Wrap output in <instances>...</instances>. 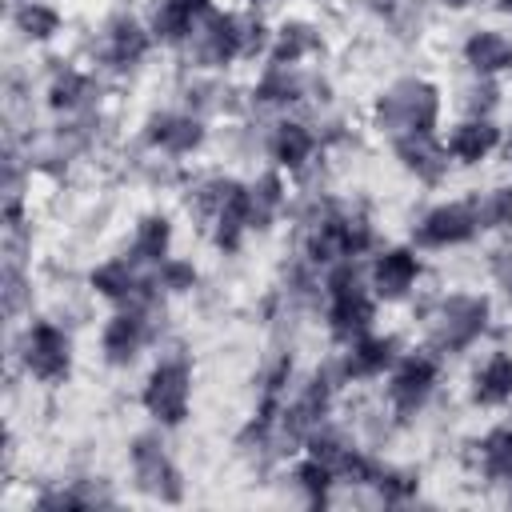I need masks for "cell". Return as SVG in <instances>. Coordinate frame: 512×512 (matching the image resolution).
<instances>
[{"label": "cell", "instance_id": "6da1fadb", "mask_svg": "<svg viewBox=\"0 0 512 512\" xmlns=\"http://www.w3.org/2000/svg\"><path fill=\"white\" fill-rule=\"evenodd\" d=\"M440 116V96L432 84L424 80H400L392 84L380 104H376V120L380 128H388L392 136H404V132H432Z\"/></svg>", "mask_w": 512, "mask_h": 512}, {"label": "cell", "instance_id": "7a4b0ae2", "mask_svg": "<svg viewBox=\"0 0 512 512\" xmlns=\"http://www.w3.org/2000/svg\"><path fill=\"white\" fill-rule=\"evenodd\" d=\"M488 324V300L484 296H448L432 312V344L436 348H464L472 344Z\"/></svg>", "mask_w": 512, "mask_h": 512}, {"label": "cell", "instance_id": "3957f363", "mask_svg": "<svg viewBox=\"0 0 512 512\" xmlns=\"http://www.w3.org/2000/svg\"><path fill=\"white\" fill-rule=\"evenodd\" d=\"M144 408L160 424H180L188 416V368L184 360H164L144 384Z\"/></svg>", "mask_w": 512, "mask_h": 512}, {"label": "cell", "instance_id": "277c9868", "mask_svg": "<svg viewBox=\"0 0 512 512\" xmlns=\"http://www.w3.org/2000/svg\"><path fill=\"white\" fill-rule=\"evenodd\" d=\"M24 364L36 380H64L68 376V336L56 324H32L24 336Z\"/></svg>", "mask_w": 512, "mask_h": 512}, {"label": "cell", "instance_id": "5b68a950", "mask_svg": "<svg viewBox=\"0 0 512 512\" xmlns=\"http://www.w3.org/2000/svg\"><path fill=\"white\" fill-rule=\"evenodd\" d=\"M188 36H192V56L200 64H228L236 52H244V28L236 16L224 12L204 16V24H196Z\"/></svg>", "mask_w": 512, "mask_h": 512}, {"label": "cell", "instance_id": "8992f818", "mask_svg": "<svg viewBox=\"0 0 512 512\" xmlns=\"http://www.w3.org/2000/svg\"><path fill=\"white\" fill-rule=\"evenodd\" d=\"M132 464H136V480H140V488H144L148 496H160V500H168V504L180 500V492H184L180 472L172 468V460L164 456V448H160L152 436H140V440L132 444Z\"/></svg>", "mask_w": 512, "mask_h": 512}, {"label": "cell", "instance_id": "52a82bcc", "mask_svg": "<svg viewBox=\"0 0 512 512\" xmlns=\"http://www.w3.org/2000/svg\"><path fill=\"white\" fill-rule=\"evenodd\" d=\"M372 320V296L360 288V280L332 288V308H328V324L336 340H360L364 328Z\"/></svg>", "mask_w": 512, "mask_h": 512}, {"label": "cell", "instance_id": "ba28073f", "mask_svg": "<svg viewBox=\"0 0 512 512\" xmlns=\"http://www.w3.org/2000/svg\"><path fill=\"white\" fill-rule=\"evenodd\" d=\"M476 212L468 204H444V208H432L424 220H420V244H432V248H444V244H464L472 232H476Z\"/></svg>", "mask_w": 512, "mask_h": 512}, {"label": "cell", "instance_id": "9c48e42d", "mask_svg": "<svg viewBox=\"0 0 512 512\" xmlns=\"http://www.w3.org/2000/svg\"><path fill=\"white\" fill-rule=\"evenodd\" d=\"M432 380H436V364H432L428 356H408V360L400 364V372L392 376L388 396H392V404H396L400 412H416V408L428 400Z\"/></svg>", "mask_w": 512, "mask_h": 512}, {"label": "cell", "instance_id": "30bf717a", "mask_svg": "<svg viewBox=\"0 0 512 512\" xmlns=\"http://www.w3.org/2000/svg\"><path fill=\"white\" fill-rule=\"evenodd\" d=\"M396 156L420 180H436L444 172V164H448V148H440L432 140V132H404V136H396Z\"/></svg>", "mask_w": 512, "mask_h": 512}, {"label": "cell", "instance_id": "8fae6325", "mask_svg": "<svg viewBox=\"0 0 512 512\" xmlns=\"http://www.w3.org/2000/svg\"><path fill=\"white\" fill-rule=\"evenodd\" d=\"M416 272H420L416 256H412L408 248H392V252H384V256L376 260V268H372V288H376V296H384V300H400V296L416 284Z\"/></svg>", "mask_w": 512, "mask_h": 512}, {"label": "cell", "instance_id": "7c38bea8", "mask_svg": "<svg viewBox=\"0 0 512 512\" xmlns=\"http://www.w3.org/2000/svg\"><path fill=\"white\" fill-rule=\"evenodd\" d=\"M140 344H144V312L140 308H128V312L108 320V328H104V356L112 364H128Z\"/></svg>", "mask_w": 512, "mask_h": 512}, {"label": "cell", "instance_id": "4fadbf2b", "mask_svg": "<svg viewBox=\"0 0 512 512\" xmlns=\"http://www.w3.org/2000/svg\"><path fill=\"white\" fill-rule=\"evenodd\" d=\"M144 52H148V32L136 20H128V16L112 20V28L104 32V56H108V64L132 68Z\"/></svg>", "mask_w": 512, "mask_h": 512}, {"label": "cell", "instance_id": "5bb4252c", "mask_svg": "<svg viewBox=\"0 0 512 512\" xmlns=\"http://www.w3.org/2000/svg\"><path fill=\"white\" fill-rule=\"evenodd\" d=\"M204 12H208V0H160L152 16V32L160 40H184Z\"/></svg>", "mask_w": 512, "mask_h": 512}, {"label": "cell", "instance_id": "9a60e30c", "mask_svg": "<svg viewBox=\"0 0 512 512\" xmlns=\"http://www.w3.org/2000/svg\"><path fill=\"white\" fill-rule=\"evenodd\" d=\"M148 140L180 156V152H192V148L204 140V128H200L196 116H152Z\"/></svg>", "mask_w": 512, "mask_h": 512}, {"label": "cell", "instance_id": "2e32d148", "mask_svg": "<svg viewBox=\"0 0 512 512\" xmlns=\"http://www.w3.org/2000/svg\"><path fill=\"white\" fill-rule=\"evenodd\" d=\"M464 56H468V64H472L476 72H500V68H508V64H512V40H508V36H500V32L480 28V32H472V36H468Z\"/></svg>", "mask_w": 512, "mask_h": 512}, {"label": "cell", "instance_id": "e0dca14e", "mask_svg": "<svg viewBox=\"0 0 512 512\" xmlns=\"http://www.w3.org/2000/svg\"><path fill=\"white\" fill-rule=\"evenodd\" d=\"M496 144H500V132H496V124H488V120H468V124H460V128L448 136V152H452L456 160H464V164L484 160Z\"/></svg>", "mask_w": 512, "mask_h": 512}, {"label": "cell", "instance_id": "ac0fdd59", "mask_svg": "<svg viewBox=\"0 0 512 512\" xmlns=\"http://www.w3.org/2000/svg\"><path fill=\"white\" fill-rule=\"evenodd\" d=\"M472 396H476L480 404H500V400H508V396H512V356L496 352V356L476 372Z\"/></svg>", "mask_w": 512, "mask_h": 512}, {"label": "cell", "instance_id": "d6986e66", "mask_svg": "<svg viewBox=\"0 0 512 512\" xmlns=\"http://www.w3.org/2000/svg\"><path fill=\"white\" fill-rule=\"evenodd\" d=\"M392 348L396 344L388 336H360V340H352V352L344 360V372L348 376H372V372H380L392 360Z\"/></svg>", "mask_w": 512, "mask_h": 512}, {"label": "cell", "instance_id": "ffe728a7", "mask_svg": "<svg viewBox=\"0 0 512 512\" xmlns=\"http://www.w3.org/2000/svg\"><path fill=\"white\" fill-rule=\"evenodd\" d=\"M168 236H172V228H168V220L164 216H148V220H140V228H136V240H132V264H160L164 260V252H168Z\"/></svg>", "mask_w": 512, "mask_h": 512}, {"label": "cell", "instance_id": "44dd1931", "mask_svg": "<svg viewBox=\"0 0 512 512\" xmlns=\"http://www.w3.org/2000/svg\"><path fill=\"white\" fill-rule=\"evenodd\" d=\"M272 156L284 168H300L312 156V132L304 124H280L276 136H272Z\"/></svg>", "mask_w": 512, "mask_h": 512}, {"label": "cell", "instance_id": "7402d4cb", "mask_svg": "<svg viewBox=\"0 0 512 512\" xmlns=\"http://www.w3.org/2000/svg\"><path fill=\"white\" fill-rule=\"evenodd\" d=\"M136 276H132V264L128 260H112V264H100L96 272H92V288L100 292V296H108V300H132V292H136Z\"/></svg>", "mask_w": 512, "mask_h": 512}, {"label": "cell", "instance_id": "603a6c76", "mask_svg": "<svg viewBox=\"0 0 512 512\" xmlns=\"http://www.w3.org/2000/svg\"><path fill=\"white\" fill-rule=\"evenodd\" d=\"M296 96H300V80H296V72H288V64H272L264 72V80L256 84V100L260 104H288Z\"/></svg>", "mask_w": 512, "mask_h": 512}, {"label": "cell", "instance_id": "cb8c5ba5", "mask_svg": "<svg viewBox=\"0 0 512 512\" xmlns=\"http://www.w3.org/2000/svg\"><path fill=\"white\" fill-rule=\"evenodd\" d=\"M248 204H252V224L264 228L272 220V212L284 204V188H280V176H260L252 188H248Z\"/></svg>", "mask_w": 512, "mask_h": 512}, {"label": "cell", "instance_id": "d4e9b609", "mask_svg": "<svg viewBox=\"0 0 512 512\" xmlns=\"http://www.w3.org/2000/svg\"><path fill=\"white\" fill-rule=\"evenodd\" d=\"M480 456H484V472H488V476L512 480V432H508V428H496V432L480 444Z\"/></svg>", "mask_w": 512, "mask_h": 512}, {"label": "cell", "instance_id": "484cf974", "mask_svg": "<svg viewBox=\"0 0 512 512\" xmlns=\"http://www.w3.org/2000/svg\"><path fill=\"white\" fill-rule=\"evenodd\" d=\"M16 28H20L24 36H32V40H48V36L60 28V16H56V8H48V4H20V8H16Z\"/></svg>", "mask_w": 512, "mask_h": 512}, {"label": "cell", "instance_id": "4316f807", "mask_svg": "<svg viewBox=\"0 0 512 512\" xmlns=\"http://www.w3.org/2000/svg\"><path fill=\"white\" fill-rule=\"evenodd\" d=\"M88 96H92V80L80 76V72H64V76H56V84H52V92H48L52 108H64V112L80 108Z\"/></svg>", "mask_w": 512, "mask_h": 512}, {"label": "cell", "instance_id": "83f0119b", "mask_svg": "<svg viewBox=\"0 0 512 512\" xmlns=\"http://www.w3.org/2000/svg\"><path fill=\"white\" fill-rule=\"evenodd\" d=\"M348 452H352V448H348L340 436H332V432H308V456L320 460L324 468H332V476H340Z\"/></svg>", "mask_w": 512, "mask_h": 512}, {"label": "cell", "instance_id": "f1b7e54d", "mask_svg": "<svg viewBox=\"0 0 512 512\" xmlns=\"http://www.w3.org/2000/svg\"><path fill=\"white\" fill-rule=\"evenodd\" d=\"M472 212H476V224L480 228H508L512 224V192L508 188H496Z\"/></svg>", "mask_w": 512, "mask_h": 512}, {"label": "cell", "instance_id": "f546056e", "mask_svg": "<svg viewBox=\"0 0 512 512\" xmlns=\"http://www.w3.org/2000/svg\"><path fill=\"white\" fill-rule=\"evenodd\" d=\"M312 44L316 40H312V32L304 24H284L280 40H276V52H272V64H296Z\"/></svg>", "mask_w": 512, "mask_h": 512}, {"label": "cell", "instance_id": "4dcf8cb0", "mask_svg": "<svg viewBox=\"0 0 512 512\" xmlns=\"http://www.w3.org/2000/svg\"><path fill=\"white\" fill-rule=\"evenodd\" d=\"M296 480H300V488L312 492V500H324V492L332 484V468H324L320 460H308V464L296 468Z\"/></svg>", "mask_w": 512, "mask_h": 512}, {"label": "cell", "instance_id": "1f68e13d", "mask_svg": "<svg viewBox=\"0 0 512 512\" xmlns=\"http://www.w3.org/2000/svg\"><path fill=\"white\" fill-rule=\"evenodd\" d=\"M160 284H164L168 292H184V288L196 284V268L184 264V260H164V264H160Z\"/></svg>", "mask_w": 512, "mask_h": 512}, {"label": "cell", "instance_id": "d6a6232c", "mask_svg": "<svg viewBox=\"0 0 512 512\" xmlns=\"http://www.w3.org/2000/svg\"><path fill=\"white\" fill-rule=\"evenodd\" d=\"M388 500H400V496H408L412 492V476H400V472H376V480H372Z\"/></svg>", "mask_w": 512, "mask_h": 512}, {"label": "cell", "instance_id": "836d02e7", "mask_svg": "<svg viewBox=\"0 0 512 512\" xmlns=\"http://www.w3.org/2000/svg\"><path fill=\"white\" fill-rule=\"evenodd\" d=\"M20 300H24V280H20V272H16V268H8V272H4V308H8V312H16V308H20Z\"/></svg>", "mask_w": 512, "mask_h": 512}, {"label": "cell", "instance_id": "e575fe53", "mask_svg": "<svg viewBox=\"0 0 512 512\" xmlns=\"http://www.w3.org/2000/svg\"><path fill=\"white\" fill-rule=\"evenodd\" d=\"M492 104H496V88H492V84H480V88L468 92V108H472V112H488Z\"/></svg>", "mask_w": 512, "mask_h": 512}, {"label": "cell", "instance_id": "d590c367", "mask_svg": "<svg viewBox=\"0 0 512 512\" xmlns=\"http://www.w3.org/2000/svg\"><path fill=\"white\" fill-rule=\"evenodd\" d=\"M264 48V24H248L244 28V52H260Z\"/></svg>", "mask_w": 512, "mask_h": 512}, {"label": "cell", "instance_id": "8d00e7d4", "mask_svg": "<svg viewBox=\"0 0 512 512\" xmlns=\"http://www.w3.org/2000/svg\"><path fill=\"white\" fill-rule=\"evenodd\" d=\"M500 8H504V12H512V0H500Z\"/></svg>", "mask_w": 512, "mask_h": 512}, {"label": "cell", "instance_id": "74e56055", "mask_svg": "<svg viewBox=\"0 0 512 512\" xmlns=\"http://www.w3.org/2000/svg\"><path fill=\"white\" fill-rule=\"evenodd\" d=\"M508 296H512V276H508Z\"/></svg>", "mask_w": 512, "mask_h": 512}, {"label": "cell", "instance_id": "f35d334b", "mask_svg": "<svg viewBox=\"0 0 512 512\" xmlns=\"http://www.w3.org/2000/svg\"><path fill=\"white\" fill-rule=\"evenodd\" d=\"M448 4H464V0H448Z\"/></svg>", "mask_w": 512, "mask_h": 512}]
</instances>
